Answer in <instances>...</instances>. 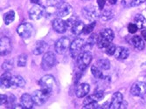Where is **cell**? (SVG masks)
Returning a JSON list of instances; mask_svg holds the SVG:
<instances>
[{"label": "cell", "mask_w": 146, "mask_h": 109, "mask_svg": "<svg viewBox=\"0 0 146 109\" xmlns=\"http://www.w3.org/2000/svg\"><path fill=\"white\" fill-rule=\"evenodd\" d=\"M105 53H107L109 56H112V55H115V50H116V46L115 44L113 43H110L109 46H107L105 48Z\"/></svg>", "instance_id": "31"}, {"label": "cell", "mask_w": 146, "mask_h": 109, "mask_svg": "<svg viewBox=\"0 0 146 109\" xmlns=\"http://www.w3.org/2000/svg\"><path fill=\"white\" fill-rule=\"evenodd\" d=\"M27 62V55L26 54H21L19 56L18 60H17V65L19 67H24L26 65Z\"/></svg>", "instance_id": "30"}, {"label": "cell", "mask_w": 146, "mask_h": 109, "mask_svg": "<svg viewBox=\"0 0 146 109\" xmlns=\"http://www.w3.org/2000/svg\"><path fill=\"white\" fill-rule=\"evenodd\" d=\"M115 38L114 32L111 29H104L97 38V46L100 49H104L110 43H112Z\"/></svg>", "instance_id": "1"}, {"label": "cell", "mask_w": 146, "mask_h": 109, "mask_svg": "<svg viewBox=\"0 0 146 109\" xmlns=\"http://www.w3.org/2000/svg\"><path fill=\"white\" fill-rule=\"evenodd\" d=\"M129 55V51L126 47L123 46H118L116 47L115 52V57L117 59H126Z\"/></svg>", "instance_id": "21"}, {"label": "cell", "mask_w": 146, "mask_h": 109, "mask_svg": "<svg viewBox=\"0 0 146 109\" xmlns=\"http://www.w3.org/2000/svg\"><path fill=\"white\" fill-rule=\"evenodd\" d=\"M103 95H104V93H103L102 91H97L95 93H93V94L89 95V96L86 97V99L83 101V104L88 105V104H90V103L98 102L99 100H101L103 98Z\"/></svg>", "instance_id": "17"}, {"label": "cell", "mask_w": 146, "mask_h": 109, "mask_svg": "<svg viewBox=\"0 0 146 109\" xmlns=\"http://www.w3.org/2000/svg\"><path fill=\"white\" fill-rule=\"evenodd\" d=\"M132 44H133L134 47L139 51H142L144 49L145 44L143 39L140 37V36H134L132 38Z\"/></svg>", "instance_id": "24"}, {"label": "cell", "mask_w": 146, "mask_h": 109, "mask_svg": "<svg viewBox=\"0 0 146 109\" xmlns=\"http://www.w3.org/2000/svg\"><path fill=\"white\" fill-rule=\"evenodd\" d=\"M84 24L82 21L78 20L72 27H71V32L74 35H80L82 32H83L84 29Z\"/></svg>", "instance_id": "23"}, {"label": "cell", "mask_w": 146, "mask_h": 109, "mask_svg": "<svg viewBox=\"0 0 146 109\" xmlns=\"http://www.w3.org/2000/svg\"><path fill=\"white\" fill-rule=\"evenodd\" d=\"M71 41L68 37H61L55 44V52L58 54H64L70 47Z\"/></svg>", "instance_id": "8"}, {"label": "cell", "mask_w": 146, "mask_h": 109, "mask_svg": "<svg viewBox=\"0 0 146 109\" xmlns=\"http://www.w3.org/2000/svg\"><path fill=\"white\" fill-rule=\"evenodd\" d=\"M15 19V12L13 11H9L4 15V22L6 25L11 24Z\"/></svg>", "instance_id": "26"}, {"label": "cell", "mask_w": 146, "mask_h": 109, "mask_svg": "<svg viewBox=\"0 0 146 109\" xmlns=\"http://www.w3.org/2000/svg\"><path fill=\"white\" fill-rule=\"evenodd\" d=\"M13 65H14L13 59H9L4 62V64L2 65V68L4 69V71H11L13 68Z\"/></svg>", "instance_id": "33"}, {"label": "cell", "mask_w": 146, "mask_h": 109, "mask_svg": "<svg viewBox=\"0 0 146 109\" xmlns=\"http://www.w3.org/2000/svg\"><path fill=\"white\" fill-rule=\"evenodd\" d=\"M134 20H135V24H136L137 25V27H138V29H143V28H144V26H145V24H146V22H145V18H143V15L137 14V15L135 17Z\"/></svg>", "instance_id": "28"}, {"label": "cell", "mask_w": 146, "mask_h": 109, "mask_svg": "<svg viewBox=\"0 0 146 109\" xmlns=\"http://www.w3.org/2000/svg\"><path fill=\"white\" fill-rule=\"evenodd\" d=\"M39 86L42 90L51 93L56 87V81L54 77L50 74L45 75L39 80Z\"/></svg>", "instance_id": "2"}, {"label": "cell", "mask_w": 146, "mask_h": 109, "mask_svg": "<svg viewBox=\"0 0 146 109\" xmlns=\"http://www.w3.org/2000/svg\"><path fill=\"white\" fill-rule=\"evenodd\" d=\"M146 0H131L130 2V5L132 7H136V6H138L140 5H142L143 3H144Z\"/></svg>", "instance_id": "40"}, {"label": "cell", "mask_w": 146, "mask_h": 109, "mask_svg": "<svg viewBox=\"0 0 146 109\" xmlns=\"http://www.w3.org/2000/svg\"><path fill=\"white\" fill-rule=\"evenodd\" d=\"M91 73L93 74V76H94L96 79H102L103 78V74H102V69L101 68H99L97 65H93L91 67Z\"/></svg>", "instance_id": "29"}, {"label": "cell", "mask_w": 146, "mask_h": 109, "mask_svg": "<svg viewBox=\"0 0 146 109\" xmlns=\"http://www.w3.org/2000/svg\"><path fill=\"white\" fill-rule=\"evenodd\" d=\"M11 80H12V76L9 71H5L3 75L1 76V80H0V84L1 87L4 88H9L11 87Z\"/></svg>", "instance_id": "20"}, {"label": "cell", "mask_w": 146, "mask_h": 109, "mask_svg": "<svg viewBox=\"0 0 146 109\" xmlns=\"http://www.w3.org/2000/svg\"><path fill=\"white\" fill-rule=\"evenodd\" d=\"M50 95H51L50 92H47L40 89V90L35 91L33 93L32 97H33V102L36 106H42L46 102V100L50 97Z\"/></svg>", "instance_id": "6"}, {"label": "cell", "mask_w": 146, "mask_h": 109, "mask_svg": "<svg viewBox=\"0 0 146 109\" xmlns=\"http://www.w3.org/2000/svg\"><path fill=\"white\" fill-rule=\"evenodd\" d=\"M92 54L90 52H82L77 58V65L80 71H84L92 61Z\"/></svg>", "instance_id": "5"}, {"label": "cell", "mask_w": 146, "mask_h": 109, "mask_svg": "<svg viewBox=\"0 0 146 109\" xmlns=\"http://www.w3.org/2000/svg\"><path fill=\"white\" fill-rule=\"evenodd\" d=\"M142 36H143V39L146 41V30H143V31H142Z\"/></svg>", "instance_id": "44"}, {"label": "cell", "mask_w": 146, "mask_h": 109, "mask_svg": "<svg viewBox=\"0 0 146 109\" xmlns=\"http://www.w3.org/2000/svg\"><path fill=\"white\" fill-rule=\"evenodd\" d=\"M96 65L102 70H109L110 68V62L107 59H102L97 60Z\"/></svg>", "instance_id": "27"}, {"label": "cell", "mask_w": 146, "mask_h": 109, "mask_svg": "<svg viewBox=\"0 0 146 109\" xmlns=\"http://www.w3.org/2000/svg\"><path fill=\"white\" fill-rule=\"evenodd\" d=\"M95 26H96V22L93 21L92 23L86 24L84 26V29H83V33L84 34H89L93 32V30L95 29Z\"/></svg>", "instance_id": "34"}, {"label": "cell", "mask_w": 146, "mask_h": 109, "mask_svg": "<svg viewBox=\"0 0 146 109\" xmlns=\"http://www.w3.org/2000/svg\"><path fill=\"white\" fill-rule=\"evenodd\" d=\"M97 42V38L95 34L91 35L88 40L86 44H84L83 46V48H82V52H90V50L93 48V46H94V45Z\"/></svg>", "instance_id": "22"}, {"label": "cell", "mask_w": 146, "mask_h": 109, "mask_svg": "<svg viewBox=\"0 0 146 109\" xmlns=\"http://www.w3.org/2000/svg\"><path fill=\"white\" fill-rule=\"evenodd\" d=\"M48 49V45L46 42L39 40V41L36 42L33 48V53L34 55H40V54L45 53Z\"/></svg>", "instance_id": "16"}, {"label": "cell", "mask_w": 146, "mask_h": 109, "mask_svg": "<svg viewBox=\"0 0 146 109\" xmlns=\"http://www.w3.org/2000/svg\"><path fill=\"white\" fill-rule=\"evenodd\" d=\"M97 4H98L99 9L101 11H102L103 8H104V5L106 4V0H97Z\"/></svg>", "instance_id": "42"}, {"label": "cell", "mask_w": 146, "mask_h": 109, "mask_svg": "<svg viewBox=\"0 0 146 109\" xmlns=\"http://www.w3.org/2000/svg\"><path fill=\"white\" fill-rule=\"evenodd\" d=\"M113 13L110 10H106V11H103L102 13L101 14V18L102 20L104 21H108V20H110L111 18H113Z\"/></svg>", "instance_id": "32"}, {"label": "cell", "mask_w": 146, "mask_h": 109, "mask_svg": "<svg viewBox=\"0 0 146 109\" xmlns=\"http://www.w3.org/2000/svg\"><path fill=\"white\" fill-rule=\"evenodd\" d=\"M57 64V58L55 54L52 52H47L44 54L41 61V67L45 71L51 70Z\"/></svg>", "instance_id": "3"}, {"label": "cell", "mask_w": 146, "mask_h": 109, "mask_svg": "<svg viewBox=\"0 0 146 109\" xmlns=\"http://www.w3.org/2000/svg\"><path fill=\"white\" fill-rule=\"evenodd\" d=\"M79 20V18H78V17L77 16H75V15H73L72 17H70L68 19V21H67V23H68V28H70L71 29V27L77 22Z\"/></svg>", "instance_id": "36"}, {"label": "cell", "mask_w": 146, "mask_h": 109, "mask_svg": "<svg viewBox=\"0 0 146 109\" xmlns=\"http://www.w3.org/2000/svg\"><path fill=\"white\" fill-rule=\"evenodd\" d=\"M15 102H16V97L14 96L13 94H9V97H8V106L7 107H14L15 106Z\"/></svg>", "instance_id": "35"}, {"label": "cell", "mask_w": 146, "mask_h": 109, "mask_svg": "<svg viewBox=\"0 0 146 109\" xmlns=\"http://www.w3.org/2000/svg\"><path fill=\"white\" fill-rule=\"evenodd\" d=\"M117 0H108V2L110 4V5H115L116 3Z\"/></svg>", "instance_id": "45"}, {"label": "cell", "mask_w": 146, "mask_h": 109, "mask_svg": "<svg viewBox=\"0 0 146 109\" xmlns=\"http://www.w3.org/2000/svg\"><path fill=\"white\" fill-rule=\"evenodd\" d=\"M7 102H8V96L5 94H1V96H0V104L5 105L7 104Z\"/></svg>", "instance_id": "41"}, {"label": "cell", "mask_w": 146, "mask_h": 109, "mask_svg": "<svg viewBox=\"0 0 146 109\" xmlns=\"http://www.w3.org/2000/svg\"><path fill=\"white\" fill-rule=\"evenodd\" d=\"M11 39L5 36L1 37L0 40V55L1 56H7L11 52Z\"/></svg>", "instance_id": "10"}, {"label": "cell", "mask_w": 146, "mask_h": 109, "mask_svg": "<svg viewBox=\"0 0 146 109\" xmlns=\"http://www.w3.org/2000/svg\"><path fill=\"white\" fill-rule=\"evenodd\" d=\"M25 85V80L23 77L19 75L12 76L11 86H13L14 87H24Z\"/></svg>", "instance_id": "25"}, {"label": "cell", "mask_w": 146, "mask_h": 109, "mask_svg": "<svg viewBox=\"0 0 146 109\" xmlns=\"http://www.w3.org/2000/svg\"><path fill=\"white\" fill-rule=\"evenodd\" d=\"M84 46V40L82 38H75L70 45V54L74 59H77L79 55L82 52V48Z\"/></svg>", "instance_id": "4"}, {"label": "cell", "mask_w": 146, "mask_h": 109, "mask_svg": "<svg viewBox=\"0 0 146 109\" xmlns=\"http://www.w3.org/2000/svg\"><path fill=\"white\" fill-rule=\"evenodd\" d=\"M73 7L67 2H62L58 5L57 11H56V15L59 18H63L65 16H68L70 14L72 11Z\"/></svg>", "instance_id": "14"}, {"label": "cell", "mask_w": 146, "mask_h": 109, "mask_svg": "<svg viewBox=\"0 0 146 109\" xmlns=\"http://www.w3.org/2000/svg\"><path fill=\"white\" fill-rule=\"evenodd\" d=\"M18 34L24 39L30 38L33 32V27L30 23H23L17 29Z\"/></svg>", "instance_id": "7"}, {"label": "cell", "mask_w": 146, "mask_h": 109, "mask_svg": "<svg viewBox=\"0 0 146 109\" xmlns=\"http://www.w3.org/2000/svg\"><path fill=\"white\" fill-rule=\"evenodd\" d=\"M130 93L132 96L135 97H142L146 93V83L144 82H135L131 86Z\"/></svg>", "instance_id": "9"}, {"label": "cell", "mask_w": 146, "mask_h": 109, "mask_svg": "<svg viewBox=\"0 0 146 109\" xmlns=\"http://www.w3.org/2000/svg\"><path fill=\"white\" fill-rule=\"evenodd\" d=\"M101 106L97 104V102H94V103H90V104H88V105H84L83 108H90V109H96V108H100Z\"/></svg>", "instance_id": "39"}, {"label": "cell", "mask_w": 146, "mask_h": 109, "mask_svg": "<svg viewBox=\"0 0 146 109\" xmlns=\"http://www.w3.org/2000/svg\"><path fill=\"white\" fill-rule=\"evenodd\" d=\"M82 14L87 19H88L92 22L95 21L99 16L98 11L94 5H88V6L84 7L82 9Z\"/></svg>", "instance_id": "12"}, {"label": "cell", "mask_w": 146, "mask_h": 109, "mask_svg": "<svg viewBox=\"0 0 146 109\" xmlns=\"http://www.w3.org/2000/svg\"><path fill=\"white\" fill-rule=\"evenodd\" d=\"M29 18L33 20H38L40 19L45 13V9L39 5H34L29 10Z\"/></svg>", "instance_id": "11"}, {"label": "cell", "mask_w": 146, "mask_h": 109, "mask_svg": "<svg viewBox=\"0 0 146 109\" xmlns=\"http://www.w3.org/2000/svg\"><path fill=\"white\" fill-rule=\"evenodd\" d=\"M128 30H129V33H136L138 30V27L136 24H133V23H130L129 25H128Z\"/></svg>", "instance_id": "37"}, {"label": "cell", "mask_w": 146, "mask_h": 109, "mask_svg": "<svg viewBox=\"0 0 146 109\" xmlns=\"http://www.w3.org/2000/svg\"><path fill=\"white\" fill-rule=\"evenodd\" d=\"M63 2V0H46V5L48 6H58Z\"/></svg>", "instance_id": "38"}, {"label": "cell", "mask_w": 146, "mask_h": 109, "mask_svg": "<svg viewBox=\"0 0 146 109\" xmlns=\"http://www.w3.org/2000/svg\"><path fill=\"white\" fill-rule=\"evenodd\" d=\"M52 29L58 33H64L67 32V30L68 28L67 21H64L60 18H55L54 21H52Z\"/></svg>", "instance_id": "13"}, {"label": "cell", "mask_w": 146, "mask_h": 109, "mask_svg": "<svg viewBox=\"0 0 146 109\" xmlns=\"http://www.w3.org/2000/svg\"><path fill=\"white\" fill-rule=\"evenodd\" d=\"M20 104L23 106V108L31 109L34 104L33 97L28 93H24L20 98Z\"/></svg>", "instance_id": "19"}, {"label": "cell", "mask_w": 146, "mask_h": 109, "mask_svg": "<svg viewBox=\"0 0 146 109\" xmlns=\"http://www.w3.org/2000/svg\"><path fill=\"white\" fill-rule=\"evenodd\" d=\"M123 102V96L120 92H116L114 93L111 102H110V108L111 109H118L121 108V106Z\"/></svg>", "instance_id": "15"}, {"label": "cell", "mask_w": 146, "mask_h": 109, "mask_svg": "<svg viewBox=\"0 0 146 109\" xmlns=\"http://www.w3.org/2000/svg\"><path fill=\"white\" fill-rule=\"evenodd\" d=\"M31 2L36 4V5H38L39 4V0H31Z\"/></svg>", "instance_id": "46"}, {"label": "cell", "mask_w": 146, "mask_h": 109, "mask_svg": "<svg viewBox=\"0 0 146 109\" xmlns=\"http://www.w3.org/2000/svg\"><path fill=\"white\" fill-rule=\"evenodd\" d=\"M100 108H110V104L108 103V102H106V103H104Z\"/></svg>", "instance_id": "43"}, {"label": "cell", "mask_w": 146, "mask_h": 109, "mask_svg": "<svg viewBox=\"0 0 146 109\" xmlns=\"http://www.w3.org/2000/svg\"><path fill=\"white\" fill-rule=\"evenodd\" d=\"M90 87L87 83H82L79 86H77L75 90V94L78 98H83L89 92Z\"/></svg>", "instance_id": "18"}]
</instances>
